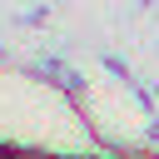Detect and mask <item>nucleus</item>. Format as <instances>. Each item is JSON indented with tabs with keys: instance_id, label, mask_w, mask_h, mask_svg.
Listing matches in <instances>:
<instances>
[{
	"instance_id": "nucleus-3",
	"label": "nucleus",
	"mask_w": 159,
	"mask_h": 159,
	"mask_svg": "<svg viewBox=\"0 0 159 159\" xmlns=\"http://www.w3.org/2000/svg\"><path fill=\"white\" fill-rule=\"evenodd\" d=\"M45 159H65V154H45Z\"/></svg>"
},
{
	"instance_id": "nucleus-1",
	"label": "nucleus",
	"mask_w": 159,
	"mask_h": 159,
	"mask_svg": "<svg viewBox=\"0 0 159 159\" xmlns=\"http://www.w3.org/2000/svg\"><path fill=\"white\" fill-rule=\"evenodd\" d=\"M114 159H159V154H149V149H119Z\"/></svg>"
},
{
	"instance_id": "nucleus-2",
	"label": "nucleus",
	"mask_w": 159,
	"mask_h": 159,
	"mask_svg": "<svg viewBox=\"0 0 159 159\" xmlns=\"http://www.w3.org/2000/svg\"><path fill=\"white\" fill-rule=\"evenodd\" d=\"M84 159H109V154H84Z\"/></svg>"
}]
</instances>
